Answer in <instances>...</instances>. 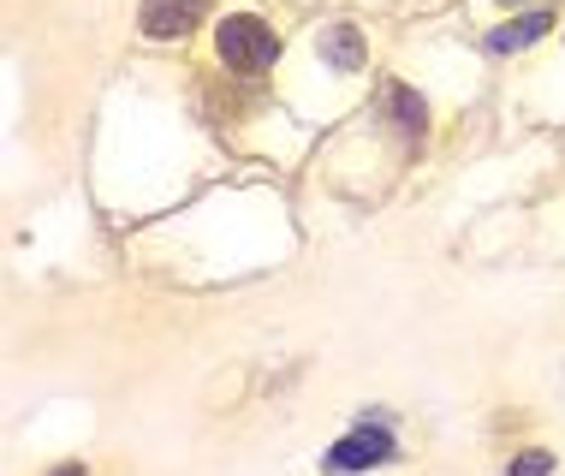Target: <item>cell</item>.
Wrapping results in <instances>:
<instances>
[{
  "label": "cell",
  "instance_id": "1",
  "mask_svg": "<svg viewBox=\"0 0 565 476\" xmlns=\"http://www.w3.org/2000/svg\"><path fill=\"white\" fill-rule=\"evenodd\" d=\"M215 49L233 72H263L274 54H280V42H274V30L263 19H250V12H233V19H221L215 30Z\"/></svg>",
  "mask_w": 565,
  "mask_h": 476
},
{
  "label": "cell",
  "instance_id": "2",
  "mask_svg": "<svg viewBox=\"0 0 565 476\" xmlns=\"http://www.w3.org/2000/svg\"><path fill=\"white\" fill-rule=\"evenodd\" d=\"M393 453V435H381V429H358V435H345L340 447L328 453V470H370V465H381V458Z\"/></svg>",
  "mask_w": 565,
  "mask_h": 476
},
{
  "label": "cell",
  "instance_id": "3",
  "mask_svg": "<svg viewBox=\"0 0 565 476\" xmlns=\"http://www.w3.org/2000/svg\"><path fill=\"white\" fill-rule=\"evenodd\" d=\"M209 0H149L143 7V30L149 36H185V30L203 19Z\"/></svg>",
  "mask_w": 565,
  "mask_h": 476
},
{
  "label": "cell",
  "instance_id": "4",
  "mask_svg": "<svg viewBox=\"0 0 565 476\" xmlns=\"http://www.w3.org/2000/svg\"><path fill=\"white\" fill-rule=\"evenodd\" d=\"M547 30V12H530V19H512V24H500L494 36H488V54H512V49H530Z\"/></svg>",
  "mask_w": 565,
  "mask_h": 476
},
{
  "label": "cell",
  "instance_id": "5",
  "mask_svg": "<svg viewBox=\"0 0 565 476\" xmlns=\"http://www.w3.org/2000/svg\"><path fill=\"white\" fill-rule=\"evenodd\" d=\"M387 114L399 119V131H405V137H423V102L411 96L405 84H393V89H387Z\"/></svg>",
  "mask_w": 565,
  "mask_h": 476
},
{
  "label": "cell",
  "instance_id": "6",
  "mask_svg": "<svg viewBox=\"0 0 565 476\" xmlns=\"http://www.w3.org/2000/svg\"><path fill=\"white\" fill-rule=\"evenodd\" d=\"M322 49L333 54V66H340V72H358L363 66V36H358V30H333Z\"/></svg>",
  "mask_w": 565,
  "mask_h": 476
},
{
  "label": "cell",
  "instance_id": "7",
  "mask_svg": "<svg viewBox=\"0 0 565 476\" xmlns=\"http://www.w3.org/2000/svg\"><path fill=\"white\" fill-rule=\"evenodd\" d=\"M547 470H554V458H547V453H524V458H512L507 476H547Z\"/></svg>",
  "mask_w": 565,
  "mask_h": 476
},
{
  "label": "cell",
  "instance_id": "8",
  "mask_svg": "<svg viewBox=\"0 0 565 476\" xmlns=\"http://www.w3.org/2000/svg\"><path fill=\"white\" fill-rule=\"evenodd\" d=\"M54 476H89V470H84V465H60Z\"/></svg>",
  "mask_w": 565,
  "mask_h": 476
},
{
  "label": "cell",
  "instance_id": "9",
  "mask_svg": "<svg viewBox=\"0 0 565 476\" xmlns=\"http://www.w3.org/2000/svg\"><path fill=\"white\" fill-rule=\"evenodd\" d=\"M500 7H518V0H500Z\"/></svg>",
  "mask_w": 565,
  "mask_h": 476
}]
</instances>
